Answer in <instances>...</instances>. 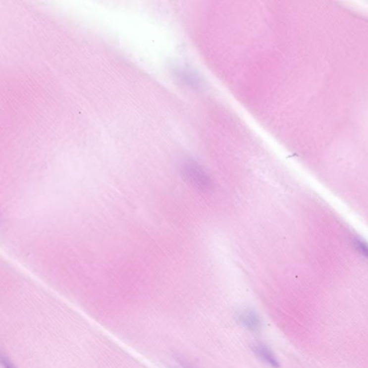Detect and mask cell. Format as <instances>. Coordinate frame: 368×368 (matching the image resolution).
Returning a JSON list of instances; mask_svg holds the SVG:
<instances>
[{
    "instance_id": "5",
    "label": "cell",
    "mask_w": 368,
    "mask_h": 368,
    "mask_svg": "<svg viewBox=\"0 0 368 368\" xmlns=\"http://www.w3.org/2000/svg\"><path fill=\"white\" fill-rule=\"evenodd\" d=\"M355 245L358 251L363 255L364 257L368 259V244L359 238L355 240Z\"/></svg>"
},
{
    "instance_id": "6",
    "label": "cell",
    "mask_w": 368,
    "mask_h": 368,
    "mask_svg": "<svg viewBox=\"0 0 368 368\" xmlns=\"http://www.w3.org/2000/svg\"><path fill=\"white\" fill-rule=\"evenodd\" d=\"M1 361L3 368H17L12 364V362L8 359L7 357L4 356V355H1Z\"/></svg>"
},
{
    "instance_id": "4",
    "label": "cell",
    "mask_w": 368,
    "mask_h": 368,
    "mask_svg": "<svg viewBox=\"0 0 368 368\" xmlns=\"http://www.w3.org/2000/svg\"><path fill=\"white\" fill-rule=\"evenodd\" d=\"M178 79L187 85L195 87L198 84V79L196 78L195 75L191 71H187L186 68H178L175 73Z\"/></svg>"
},
{
    "instance_id": "1",
    "label": "cell",
    "mask_w": 368,
    "mask_h": 368,
    "mask_svg": "<svg viewBox=\"0 0 368 368\" xmlns=\"http://www.w3.org/2000/svg\"><path fill=\"white\" fill-rule=\"evenodd\" d=\"M181 173L185 181L197 190L205 192L212 187V181L210 175L196 160L186 159L182 162Z\"/></svg>"
},
{
    "instance_id": "3",
    "label": "cell",
    "mask_w": 368,
    "mask_h": 368,
    "mask_svg": "<svg viewBox=\"0 0 368 368\" xmlns=\"http://www.w3.org/2000/svg\"><path fill=\"white\" fill-rule=\"evenodd\" d=\"M251 350L263 363L271 368H280V362L273 351L263 342H256L251 345Z\"/></svg>"
},
{
    "instance_id": "2",
    "label": "cell",
    "mask_w": 368,
    "mask_h": 368,
    "mask_svg": "<svg viewBox=\"0 0 368 368\" xmlns=\"http://www.w3.org/2000/svg\"><path fill=\"white\" fill-rule=\"evenodd\" d=\"M236 319L239 324L250 332L256 334L262 329V318L254 309L246 307L239 310L236 314Z\"/></svg>"
},
{
    "instance_id": "7",
    "label": "cell",
    "mask_w": 368,
    "mask_h": 368,
    "mask_svg": "<svg viewBox=\"0 0 368 368\" xmlns=\"http://www.w3.org/2000/svg\"><path fill=\"white\" fill-rule=\"evenodd\" d=\"M181 364H182V367L181 368H178V367H174L173 368H193L189 367V366H187V363H184V362L181 361Z\"/></svg>"
}]
</instances>
